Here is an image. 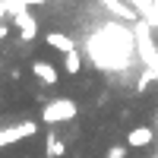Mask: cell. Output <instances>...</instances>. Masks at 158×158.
Segmentation results:
<instances>
[{
  "label": "cell",
  "mask_w": 158,
  "mask_h": 158,
  "mask_svg": "<svg viewBox=\"0 0 158 158\" xmlns=\"http://www.w3.org/2000/svg\"><path fill=\"white\" fill-rule=\"evenodd\" d=\"M79 117V104L67 95H57V98H48L44 108H41V123L44 127H60V123H73Z\"/></svg>",
  "instance_id": "1"
},
{
  "label": "cell",
  "mask_w": 158,
  "mask_h": 158,
  "mask_svg": "<svg viewBox=\"0 0 158 158\" xmlns=\"http://www.w3.org/2000/svg\"><path fill=\"white\" fill-rule=\"evenodd\" d=\"M35 133H38V120H19V123L0 130V146L10 149V146H16V142L29 139V136H35Z\"/></svg>",
  "instance_id": "2"
},
{
  "label": "cell",
  "mask_w": 158,
  "mask_h": 158,
  "mask_svg": "<svg viewBox=\"0 0 158 158\" xmlns=\"http://www.w3.org/2000/svg\"><path fill=\"white\" fill-rule=\"evenodd\" d=\"M13 25L19 29V41H22V44H29V41L38 38V19L32 16L29 10H19L16 16H13Z\"/></svg>",
  "instance_id": "3"
},
{
  "label": "cell",
  "mask_w": 158,
  "mask_h": 158,
  "mask_svg": "<svg viewBox=\"0 0 158 158\" xmlns=\"http://www.w3.org/2000/svg\"><path fill=\"white\" fill-rule=\"evenodd\" d=\"M32 76H35L41 85H57V79H60L57 67H54V63H48V60H41V57L32 60Z\"/></svg>",
  "instance_id": "4"
},
{
  "label": "cell",
  "mask_w": 158,
  "mask_h": 158,
  "mask_svg": "<svg viewBox=\"0 0 158 158\" xmlns=\"http://www.w3.org/2000/svg\"><path fill=\"white\" fill-rule=\"evenodd\" d=\"M152 142H155V130L152 127H133V130H130V133H127V146L130 149H149L152 146Z\"/></svg>",
  "instance_id": "5"
},
{
  "label": "cell",
  "mask_w": 158,
  "mask_h": 158,
  "mask_svg": "<svg viewBox=\"0 0 158 158\" xmlns=\"http://www.w3.org/2000/svg\"><path fill=\"white\" fill-rule=\"evenodd\" d=\"M44 44H48V48H54V51H60L63 57L76 51V41H73L67 32H48V35H44Z\"/></svg>",
  "instance_id": "6"
},
{
  "label": "cell",
  "mask_w": 158,
  "mask_h": 158,
  "mask_svg": "<svg viewBox=\"0 0 158 158\" xmlns=\"http://www.w3.org/2000/svg\"><path fill=\"white\" fill-rule=\"evenodd\" d=\"M63 152H67V142H63L54 130L48 133V146H44V155L48 158H63Z\"/></svg>",
  "instance_id": "7"
},
{
  "label": "cell",
  "mask_w": 158,
  "mask_h": 158,
  "mask_svg": "<svg viewBox=\"0 0 158 158\" xmlns=\"http://www.w3.org/2000/svg\"><path fill=\"white\" fill-rule=\"evenodd\" d=\"M63 73L67 76H79L82 73V54H79V51H73V54L63 57Z\"/></svg>",
  "instance_id": "8"
},
{
  "label": "cell",
  "mask_w": 158,
  "mask_h": 158,
  "mask_svg": "<svg viewBox=\"0 0 158 158\" xmlns=\"http://www.w3.org/2000/svg\"><path fill=\"white\" fill-rule=\"evenodd\" d=\"M127 152H130V146H111L104 158H127Z\"/></svg>",
  "instance_id": "9"
},
{
  "label": "cell",
  "mask_w": 158,
  "mask_h": 158,
  "mask_svg": "<svg viewBox=\"0 0 158 158\" xmlns=\"http://www.w3.org/2000/svg\"><path fill=\"white\" fill-rule=\"evenodd\" d=\"M155 158H158V155H155Z\"/></svg>",
  "instance_id": "10"
}]
</instances>
